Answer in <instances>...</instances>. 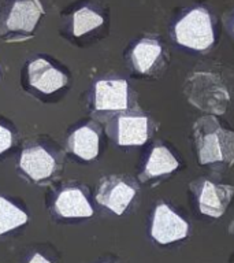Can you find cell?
Returning a JSON list of instances; mask_svg holds the SVG:
<instances>
[{
    "mask_svg": "<svg viewBox=\"0 0 234 263\" xmlns=\"http://www.w3.org/2000/svg\"><path fill=\"white\" fill-rule=\"evenodd\" d=\"M193 139L200 164H234V132L222 127L215 115H204L193 123Z\"/></svg>",
    "mask_w": 234,
    "mask_h": 263,
    "instance_id": "6da1fadb",
    "label": "cell"
},
{
    "mask_svg": "<svg viewBox=\"0 0 234 263\" xmlns=\"http://www.w3.org/2000/svg\"><path fill=\"white\" fill-rule=\"evenodd\" d=\"M0 10V36L8 43L32 39L45 12L40 0H3Z\"/></svg>",
    "mask_w": 234,
    "mask_h": 263,
    "instance_id": "7a4b0ae2",
    "label": "cell"
},
{
    "mask_svg": "<svg viewBox=\"0 0 234 263\" xmlns=\"http://www.w3.org/2000/svg\"><path fill=\"white\" fill-rule=\"evenodd\" d=\"M184 93L188 102L207 115H223L230 103L225 82L215 73L196 71L186 78Z\"/></svg>",
    "mask_w": 234,
    "mask_h": 263,
    "instance_id": "3957f363",
    "label": "cell"
},
{
    "mask_svg": "<svg viewBox=\"0 0 234 263\" xmlns=\"http://www.w3.org/2000/svg\"><path fill=\"white\" fill-rule=\"evenodd\" d=\"M174 37L181 47L193 51H207L215 43L212 16L207 8L189 10L174 26Z\"/></svg>",
    "mask_w": 234,
    "mask_h": 263,
    "instance_id": "277c9868",
    "label": "cell"
},
{
    "mask_svg": "<svg viewBox=\"0 0 234 263\" xmlns=\"http://www.w3.org/2000/svg\"><path fill=\"white\" fill-rule=\"evenodd\" d=\"M107 133L122 147L143 145L151 136V121L144 115L121 114L108 123Z\"/></svg>",
    "mask_w": 234,
    "mask_h": 263,
    "instance_id": "5b68a950",
    "label": "cell"
},
{
    "mask_svg": "<svg viewBox=\"0 0 234 263\" xmlns=\"http://www.w3.org/2000/svg\"><path fill=\"white\" fill-rule=\"evenodd\" d=\"M189 225L184 218L174 213L167 204L156 205L151 225L152 238L159 244H170L188 236Z\"/></svg>",
    "mask_w": 234,
    "mask_h": 263,
    "instance_id": "8992f818",
    "label": "cell"
},
{
    "mask_svg": "<svg viewBox=\"0 0 234 263\" xmlns=\"http://www.w3.org/2000/svg\"><path fill=\"white\" fill-rule=\"evenodd\" d=\"M94 110L99 112H118L129 107V84L126 80H100L94 84Z\"/></svg>",
    "mask_w": 234,
    "mask_h": 263,
    "instance_id": "52a82bcc",
    "label": "cell"
},
{
    "mask_svg": "<svg viewBox=\"0 0 234 263\" xmlns=\"http://www.w3.org/2000/svg\"><path fill=\"white\" fill-rule=\"evenodd\" d=\"M135 188L118 176L107 177L100 182L96 200L116 215H122L135 197Z\"/></svg>",
    "mask_w": 234,
    "mask_h": 263,
    "instance_id": "ba28073f",
    "label": "cell"
},
{
    "mask_svg": "<svg viewBox=\"0 0 234 263\" xmlns=\"http://www.w3.org/2000/svg\"><path fill=\"white\" fill-rule=\"evenodd\" d=\"M233 195V185L213 184L208 180L200 181V188L197 192L199 210L201 214L211 218L222 217L229 207Z\"/></svg>",
    "mask_w": 234,
    "mask_h": 263,
    "instance_id": "9c48e42d",
    "label": "cell"
},
{
    "mask_svg": "<svg viewBox=\"0 0 234 263\" xmlns=\"http://www.w3.org/2000/svg\"><path fill=\"white\" fill-rule=\"evenodd\" d=\"M29 82L43 93H53L67 84V76L44 58H37L28 66Z\"/></svg>",
    "mask_w": 234,
    "mask_h": 263,
    "instance_id": "30bf717a",
    "label": "cell"
},
{
    "mask_svg": "<svg viewBox=\"0 0 234 263\" xmlns=\"http://www.w3.org/2000/svg\"><path fill=\"white\" fill-rule=\"evenodd\" d=\"M20 167L33 181L47 180L56 170V160L52 154L41 145L25 148L20 156Z\"/></svg>",
    "mask_w": 234,
    "mask_h": 263,
    "instance_id": "8fae6325",
    "label": "cell"
},
{
    "mask_svg": "<svg viewBox=\"0 0 234 263\" xmlns=\"http://www.w3.org/2000/svg\"><path fill=\"white\" fill-rule=\"evenodd\" d=\"M55 211L63 218H88L93 215V209L85 193L80 188H65L55 200Z\"/></svg>",
    "mask_w": 234,
    "mask_h": 263,
    "instance_id": "7c38bea8",
    "label": "cell"
},
{
    "mask_svg": "<svg viewBox=\"0 0 234 263\" xmlns=\"http://www.w3.org/2000/svg\"><path fill=\"white\" fill-rule=\"evenodd\" d=\"M180 166V162L172 155V152L164 145H156L149 154L147 163L144 166V170L140 173V181L145 182L148 180L156 178V177L166 176Z\"/></svg>",
    "mask_w": 234,
    "mask_h": 263,
    "instance_id": "4fadbf2b",
    "label": "cell"
},
{
    "mask_svg": "<svg viewBox=\"0 0 234 263\" xmlns=\"http://www.w3.org/2000/svg\"><path fill=\"white\" fill-rule=\"evenodd\" d=\"M162 53H163V48L159 41L145 37V39L137 41L131 49V65L137 73L147 74L158 63Z\"/></svg>",
    "mask_w": 234,
    "mask_h": 263,
    "instance_id": "5bb4252c",
    "label": "cell"
},
{
    "mask_svg": "<svg viewBox=\"0 0 234 263\" xmlns=\"http://www.w3.org/2000/svg\"><path fill=\"white\" fill-rule=\"evenodd\" d=\"M99 135L93 127L81 126L69 137V148L74 155L84 160H92L99 155Z\"/></svg>",
    "mask_w": 234,
    "mask_h": 263,
    "instance_id": "9a60e30c",
    "label": "cell"
},
{
    "mask_svg": "<svg viewBox=\"0 0 234 263\" xmlns=\"http://www.w3.org/2000/svg\"><path fill=\"white\" fill-rule=\"evenodd\" d=\"M28 219V214L14 203L8 201L6 197L0 196V234L25 225Z\"/></svg>",
    "mask_w": 234,
    "mask_h": 263,
    "instance_id": "2e32d148",
    "label": "cell"
},
{
    "mask_svg": "<svg viewBox=\"0 0 234 263\" xmlns=\"http://www.w3.org/2000/svg\"><path fill=\"white\" fill-rule=\"evenodd\" d=\"M104 22L103 18L98 11H94L90 7H81L73 14V22L71 29L75 37H81L86 33L92 32L94 29L100 28Z\"/></svg>",
    "mask_w": 234,
    "mask_h": 263,
    "instance_id": "e0dca14e",
    "label": "cell"
},
{
    "mask_svg": "<svg viewBox=\"0 0 234 263\" xmlns=\"http://www.w3.org/2000/svg\"><path fill=\"white\" fill-rule=\"evenodd\" d=\"M14 143V135L7 126L0 123V154L10 149Z\"/></svg>",
    "mask_w": 234,
    "mask_h": 263,
    "instance_id": "ac0fdd59",
    "label": "cell"
},
{
    "mask_svg": "<svg viewBox=\"0 0 234 263\" xmlns=\"http://www.w3.org/2000/svg\"><path fill=\"white\" fill-rule=\"evenodd\" d=\"M29 263H51L48 259H45L43 255L40 254H34L33 255V258L29 260Z\"/></svg>",
    "mask_w": 234,
    "mask_h": 263,
    "instance_id": "d6986e66",
    "label": "cell"
},
{
    "mask_svg": "<svg viewBox=\"0 0 234 263\" xmlns=\"http://www.w3.org/2000/svg\"><path fill=\"white\" fill-rule=\"evenodd\" d=\"M229 232L231 234H234V218H233V221H231V223L229 225Z\"/></svg>",
    "mask_w": 234,
    "mask_h": 263,
    "instance_id": "ffe728a7",
    "label": "cell"
},
{
    "mask_svg": "<svg viewBox=\"0 0 234 263\" xmlns=\"http://www.w3.org/2000/svg\"><path fill=\"white\" fill-rule=\"evenodd\" d=\"M233 30H234V25H233Z\"/></svg>",
    "mask_w": 234,
    "mask_h": 263,
    "instance_id": "44dd1931",
    "label": "cell"
}]
</instances>
